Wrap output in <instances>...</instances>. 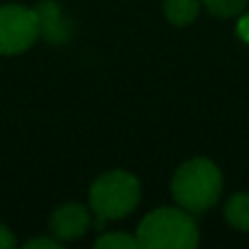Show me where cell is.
I'll return each instance as SVG.
<instances>
[{"label": "cell", "mask_w": 249, "mask_h": 249, "mask_svg": "<svg viewBox=\"0 0 249 249\" xmlns=\"http://www.w3.org/2000/svg\"><path fill=\"white\" fill-rule=\"evenodd\" d=\"M223 190V175L219 166L208 158H193L175 171L171 193L177 206L190 214H199L212 208Z\"/></svg>", "instance_id": "cell-1"}, {"label": "cell", "mask_w": 249, "mask_h": 249, "mask_svg": "<svg viewBox=\"0 0 249 249\" xmlns=\"http://www.w3.org/2000/svg\"><path fill=\"white\" fill-rule=\"evenodd\" d=\"M136 238L144 249H193L199 228L184 208H160L142 219Z\"/></svg>", "instance_id": "cell-2"}, {"label": "cell", "mask_w": 249, "mask_h": 249, "mask_svg": "<svg viewBox=\"0 0 249 249\" xmlns=\"http://www.w3.org/2000/svg\"><path fill=\"white\" fill-rule=\"evenodd\" d=\"M140 181L127 171H109L90 186V206L101 219H123L140 203Z\"/></svg>", "instance_id": "cell-3"}, {"label": "cell", "mask_w": 249, "mask_h": 249, "mask_svg": "<svg viewBox=\"0 0 249 249\" xmlns=\"http://www.w3.org/2000/svg\"><path fill=\"white\" fill-rule=\"evenodd\" d=\"M39 37L35 9L20 4L0 7V55H20Z\"/></svg>", "instance_id": "cell-4"}, {"label": "cell", "mask_w": 249, "mask_h": 249, "mask_svg": "<svg viewBox=\"0 0 249 249\" xmlns=\"http://www.w3.org/2000/svg\"><path fill=\"white\" fill-rule=\"evenodd\" d=\"M90 228V212L81 203H66L51 216V232L57 241H74Z\"/></svg>", "instance_id": "cell-5"}, {"label": "cell", "mask_w": 249, "mask_h": 249, "mask_svg": "<svg viewBox=\"0 0 249 249\" xmlns=\"http://www.w3.org/2000/svg\"><path fill=\"white\" fill-rule=\"evenodd\" d=\"M35 16H37L39 35L46 39L48 44H64L68 42L70 33H72V24L64 16L59 4L53 0H42L35 7Z\"/></svg>", "instance_id": "cell-6"}, {"label": "cell", "mask_w": 249, "mask_h": 249, "mask_svg": "<svg viewBox=\"0 0 249 249\" xmlns=\"http://www.w3.org/2000/svg\"><path fill=\"white\" fill-rule=\"evenodd\" d=\"M199 0H164V13L175 26H188L199 16Z\"/></svg>", "instance_id": "cell-7"}, {"label": "cell", "mask_w": 249, "mask_h": 249, "mask_svg": "<svg viewBox=\"0 0 249 249\" xmlns=\"http://www.w3.org/2000/svg\"><path fill=\"white\" fill-rule=\"evenodd\" d=\"M225 221L232 228L249 232V193H236L225 206Z\"/></svg>", "instance_id": "cell-8"}, {"label": "cell", "mask_w": 249, "mask_h": 249, "mask_svg": "<svg viewBox=\"0 0 249 249\" xmlns=\"http://www.w3.org/2000/svg\"><path fill=\"white\" fill-rule=\"evenodd\" d=\"M206 9L216 18H234L247 9L249 0H201Z\"/></svg>", "instance_id": "cell-9"}, {"label": "cell", "mask_w": 249, "mask_h": 249, "mask_svg": "<svg viewBox=\"0 0 249 249\" xmlns=\"http://www.w3.org/2000/svg\"><path fill=\"white\" fill-rule=\"evenodd\" d=\"M94 247L99 249H136L140 247L136 236H129L124 232H109V234H103L99 241L94 243Z\"/></svg>", "instance_id": "cell-10"}, {"label": "cell", "mask_w": 249, "mask_h": 249, "mask_svg": "<svg viewBox=\"0 0 249 249\" xmlns=\"http://www.w3.org/2000/svg\"><path fill=\"white\" fill-rule=\"evenodd\" d=\"M26 249H59L61 247V241H55V238H33L24 245Z\"/></svg>", "instance_id": "cell-11"}, {"label": "cell", "mask_w": 249, "mask_h": 249, "mask_svg": "<svg viewBox=\"0 0 249 249\" xmlns=\"http://www.w3.org/2000/svg\"><path fill=\"white\" fill-rule=\"evenodd\" d=\"M16 247V236L7 225H0V249H13Z\"/></svg>", "instance_id": "cell-12"}, {"label": "cell", "mask_w": 249, "mask_h": 249, "mask_svg": "<svg viewBox=\"0 0 249 249\" xmlns=\"http://www.w3.org/2000/svg\"><path fill=\"white\" fill-rule=\"evenodd\" d=\"M238 31H241L243 37L249 39V18H247V20H243V22H241V29H238Z\"/></svg>", "instance_id": "cell-13"}]
</instances>
